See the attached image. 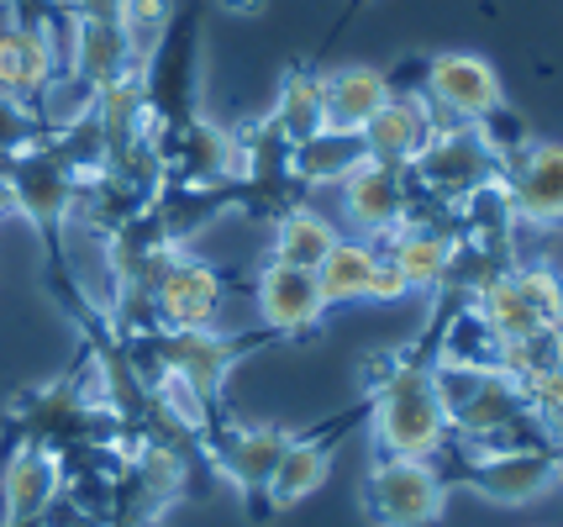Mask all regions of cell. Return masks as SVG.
<instances>
[{
	"instance_id": "1",
	"label": "cell",
	"mask_w": 563,
	"mask_h": 527,
	"mask_svg": "<svg viewBox=\"0 0 563 527\" xmlns=\"http://www.w3.org/2000/svg\"><path fill=\"white\" fill-rule=\"evenodd\" d=\"M368 438L379 459H438L448 449V417L432 391V364L400 359L374 375L368 391Z\"/></svg>"
},
{
	"instance_id": "2",
	"label": "cell",
	"mask_w": 563,
	"mask_h": 527,
	"mask_svg": "<svg viewBox=\"0 0 563 527\" xmlns=\"http://www.w3.org/2000/svg\"><path fill=\"white\" fill-rule=\"evenodd\" d=\"M200 64H206V26H200V11H174L164 43L147 53V64L137 69L147 117H153L158 132L200 117Z\"/></svg>"
},
{
	"instance_id": "3",
	"label": "cell",
	"mask_w": 563,
	"mask_h": 527,
	"mask_svg": "<svg viewBox=\"0 0 563 527\" xmlns=\"http://www.w3.org/2000/svg\"><path fill=\"white\" fill-rule=\"evenodd\" d=\"M406 175H411V185H417L421 201L453 211L464 196L495 185L506 169H500V158L479 143V132H474V127L453 122V127H438V132L427 138V149L406 164Z\"/></svg>"
},
{
	"instance_id": "4",
	"label": "cell",
	"mask_w": 563,
	"mask_h": 527,
	"mask_svg": "<svg viewBox=\"0 0 563 527\" xmlns=\"http://www.w3.org/2000/svg\"><path fill=\"white\" fill-rule=\"evenodd\" d=\"M474 317L495 332V343H511L527 332L563 322V275L553 264H521V270H500L490 285H479L474 296Z\"/></svg>"
},
{
	"instance_id": "5",
	"label": "cell",
	"mask_w": 563,
	"mask_h": 527,
	"mask_svg": "<svg viewBox=\"0 0 563 527\" xmlns=\"http://www.w3.org/2000/svg\"><path fill=\"white\" fill-rule=\"evenodd\" d=\"M374 527H438L448 512V475L432 459H379L364 480Z\"/></svg>"
},
{
	"instance_id": "6",
	"label": "cell",
	"mask_w": 563,
	"mask_h": 527,
	"mask_svg": "<svg viewBox=\"0 0 563 527\" xmlns=\"http://www.w3.org/2000/svg\"><path fill=\"white\" fill-rule=\"evenodd\" d=\"M421 96L432 106V117L438 127H453L464 122L474 127L479 117H490L506 106V85L495 75V64L485 53H432L427 64H421Z\"/></svg>"
},
{
	"instance_id": "7",
	"label": "cell",
	"mask_w": 563,
	"mask_h": 527,
	"mask_svg": "<svg viewBox=\"0 0 563 527\" xmlns=\"http://www.w3.org/2000/svg\"><path fill=\"white\" fill-rule=\"evenodd\" d=\"M338 201H343V217H347V227H353V238L390 243L395 232L411 222V211L421 206V196L400 164L364 158V164L338 185Z\"/></svg>"
},
{
	"instance_id": "8",
	"label": "cell",
	"mask_w": 563,
	"mask_h": 527,
	"mask_svg": "<svg viewBox=\"0 0 563 527\" xmlns=\"http://www.w3.org/2000/svg\"><path fill=\"white\" fill-rule=\"evenodd\" d=\"M490 506H532L548 491H559L563 480V453L553 443L538 449H500V453H468L464 475H459Z\"/></svg>"
},
{
	"instance_id": "9",
	"label": "cell",
	"mask_w": 563,
	"mask_h": 527,
	"mask_svg": "<svg viewBox=\"0 0 563 527\" xmlns=\"http://www.w3.org/2000/svg\"><path fill=\"white\" fill-rule=\"evenodd\" d=\"M221 296H227V275L217 264H206L196 253H169V264L153 279V327L158 332H196V327H217Z\"/></svg>"
},
{
	"instance_id": "10",
	"label": "cell",
	"mask_w": 563,
	"mask_h": 527,
	"mask_svg": "<svg viewBox=\"0 0 563 527\" xmlns=\"http://www.w3.org/2000/svg\"><path fill=\"white\" fill-rule=\"evenodd\" d=\"M153 349H158V375L185 380L200 402L211 406L221 396V385L232 375V364L253 349V338H232L217 327H196V332H153Z\"/></svg>"
},
{
	"instance_id": "11",
	"label": "cell",
	"mask_w": 563,
	"mask_h": 527,
	"mask_svg": "<svg viewBox=\"0 0 563 527\" xmlns=\"http://www.w3.org/2000/svg\"><path fill=\"white\" fill-rule=\"evenodd\" d=\"M290 443V427L279 422H247V427H221L211 438V453H217V470L247 502L258 506V523H269V506H264V491H269V475L279 464V453Z\"/></svg>"
},
{
	"instance_id": "12",
	"label": "cell",
	"mask_w": 563,
	"mask_h": 527,
	"mask_svg": "<svg viewBox=\"0 0 563 527\" xmlns=\"http://www.w3.org/2000/svg\"><path fill=\"white\" fill-rule=\"evenodd\" d=\"M500 185H506L521 227H563V143L532 138L506 164Z\"/></svg>"
},
{
	"instance_id": "13",
	"label": "cell",
	"mask_w": 563,
	"mask_h": 527,
	"mask_svg": "<svg viewBox=\"0 0 563 527\" xmlns=\"http://www.w3.org/2000/svg\"><path fill=\"white\" fill-rule=\"evenodd\" d=\"M253 306H258V317H264L274 338H300L327 317L317 275L295 270V264H274V259L253 275Z\"/></svg>"
},
{
	"instance_id": "14",
	"label": "cell",
	"mask_w": 563,
	"mask_h": 527,
	"mask_svg": "<svg viewBox=\"0 0 563 527\" xmlns=\"http://www.w3.org/2000/svg\"><path fill=\"white\" fill-rule=\"evenodd\" d=\"M442 217H453V211L432 206V217H421V206H417L411 222L400 227L390 243H379L385 259L400 270V279H406L411 296H417V290H438L442 279H448V264H453V249H459V232H453V227H438Z\"/></svg>"
},
{
	"instance_id": "15",
	"label": "cell",
	"mask_w": 563,
	"mask_h": 527,
	"mask_svg": "<svg viewBox=\"0 0 563 527\" xmlns=\"http://www.w3.org/2000/svg\"><path fill=\"white\" fill-rule=\"evenodd\" d=\"M438 132V117H432V106L421 90H400L390 79V101L374 111V122L358 132L364 138V153L368 158H379V164H411L421 149H427V138Z\"/></svg>"
},
{
	"instance_id": "16",
	"label": "cell",
	"mask_w": 563,
	"mask_h": 527,
	"mask_svg": "<svg viewBox=\"0 0 563 527\" xmlns=\"http://www.w3.org/2000/svg\"><path fill=\"white\" fill-rule=\"evenodd\" d=\"M58 69H64V53L53 43V32L5 17V26H0V96L37 101Z\"/></svg>"
},
{
	"instance_id": "17",
	"label": "cell",
	"mask_w": 563,
	"mask_h": 527,
	"mask_svg": "<svg viewBox=\"0 0 563 527\" xmlns=\"http://www.w3.org/2000/svg\"><path fill=\"white\" fill-rule=\"evenodd\" d=\"M64 496V459L43 443H16L0 470V517H43Z\"/></svg>"
},
{
	"instance_id": "18",
	"label": "cell",
	"mask_w": 563,
	"mask_h": 527,
	"mask_svg": "<svg viewBox=\"0 0 563 527\" xmlns=\"http://www.w3.org/2000/svg\"><path fill=\"white\" fill-rule=\"evenodd\" d=\"M385 101H390V75H379L368 64H343V69L321 75V122L332 132L358 138Z\"/></svg>"
},
{
	"instance_id": "19",
	"label": "cell",
	"mask_w": 563,
	"mask_h": 527,
	"mask_svg": "<svg viewBox=\"0 0 563 527\" xmlns=\"http://www.w3.org/2000/svg\"><path fill=\"white\" fill-rule=\"evenodd\" d=\"M64 69H74L79 79H90L96 90H106V85H117V79H126V75H137L122 22H79V17H69Z\"/></svg>"
},
{
	"instance_id": "20",
	"label": "cell",
	"mask_w": 563,
	"mask_h": 527,
	"mask_svg": "<svg viewBox=\"0 0 563 527\" xmlns=\"http://www.w3.org/2000/svg\"><path fill=\"white\" fill-rule=\"evenodd\" d=\"M332 449H338V438H295L285 443V453H279V464H274L269 475V491H264V506L269 512H290V506H300L311 491H321V480L332 475Z\"/></svg>"
},
{
	"instance_id": "21",
	"label": "cell",
	"mask_w": 563,
	"mask_h": 527,
	"mask_svg": "<svg viewBox=\"0 0 563 527\" xmlns=\"http://www.w3.org/2000/svg\"><path fill=\"white\" fill-rule=\"evenodd\" d=\"M374 264H379V243H364V238H338L332 253L311 270L317 285H321L327 311H332V306L368 301V290H374Z\"/></svg>"
},
{
	"instance_id": "22",
	"label": "cell",
	"mask_w": 563,
	"mask_h": 527,
	"mask_svg": "<svg viewBox=\"0 0 563 527\" xmlns=\"http://www.w3.org/2000/svg\"><path fill=\"white\" fill-rule=\"evenodd\" d=\"M364 158H368L364 138L321 127L317 138H306V143L290 149V179H300V185H343Z\"/></svg>"
},
{
	"instance_id": "23",
	"label": "cell",
	"mask_w": 563,
	"mask_h": 527,
	"mask_svg": "<svg viewBox=\"0 0 563 527\" xmlns=\"http://www.w3.org/2000/svg\"><path fill=\"white\" fill-rule=\"evenodd\" d=\"M338 238H343V232L327 222L321 211H311V206H285V211L274 217L269 259L274 264H295V270H317Z\"/></svg>"
},
{
	"instance_id": "24",
	"label": "cell",
	"mask_w": 563,
	"mask_h": 527,
	"mask_svg": "<svg viewBox=\"0 0 563 527\" xmlns=\"http://www.w3.org/2000/svg\"><path fill=\"white\" fill-rule=\"evenodd\" d=\"M264 122H269L290 149L295 143H306V138H317L321 127H327L321 122V75L317 69L300 64V69H290V75L279 79V101H274V111L264 117Z\"/></svg>"
},
{
	"instance_id": "25",
	"label": "cell",
	"mask_w": 563,
	"mask_h": 527,
	"mask_svg": "<svg viewBox=\"0 0 563 527\" xmlns=\"http://www.w3.org/2000/svg\"><path fill=\"white\" fill-rule=\"evenodd\" d=\"M169 22H174V0H126L122 32H126V48H132V64H137V69L147 64V53L164 43Z\"/></svg>"
},
{
	"instance_id": "26",
	"label": "cell",
	"mask_w": 563,
	"mask_h": 527,
	"mask_svg": "<svg viewBox=\"0 0 563 527\" xmlns=\"http://www.w3.org/2000/svg\"><path fill=\"white\" fill-rule=\"evenodd\" d=\"M48 132L37 122V106L32 101H16V96H0V164L22 158V153L43 149Z\"/></svg>"
},
{
	"instance_id": "27",
	"label": "cell",
	"mask_w": 563,
	"mask_h": 527,
	"mask_svg": "<svg viewBox=\"0 0 563 527\" xmlns=\"http://www.w3.org/2000/svg\"><path fill=\"white\" fill-rule=\"evenodd\" d=\"M400 296H411L406 290V279H400V270H395L390 259H385V249H379V264H374V290H368V301H400Z\"/></svg>"
},
{
	"instance_id": "28",
	"label": "cell",
	"mask_w": 563,
	"mask_h": 527,
	"mask_svg": "<svg viewBox=\"0 0 563 527\" xmlns=\"http://www.w3.org/2000/svg\"><path fill=\"white\" fill-rule=\"evenodd\" d=\"M126 0H69V17L79 22H122Z\"/></svg>"
},
{
	"instance_id": "29",
	"label": "cell",
	"mask_w": 563,
	"mask_h": 527,
	"mask_svg": "<svg viewBox=\"0 0 563 527\" xmlns=\"http://www.w3.org/2000/svg\"><path fill=\"white\" fill-rule=\"evenodd\" d=\"M227 11H243V17H253V11H264V0H221Z\"/></svg>"
},
{
	"instance_id": "30",
	"label": "cell",
	"mask_w": 563,
	"mask_h": 527,
	"mask_svg": "<svg viewBox=\"0 0 563 527\" xmlns=\"http://www.w3.org/2000/svg\"><path fill=\"white\" fill-rule=\"evenodd\" d=\"M0 527H48V517H0Z\"/></svg>"
},
{
	"instance_id": "31",
	"label": "cell",
	"mask_w": 563,
	"mask_h": 527,
	"mask_svg": "<svg viewBox=\"0 0 563 527\" xmlns=\"http://www.w3.org/2000/svg\"><path fill=\"white\" fill-rule=\"evenodd\" d=\"M358 6H364V0H347V11H358Z\"/></svg>"
}]
</instances>
